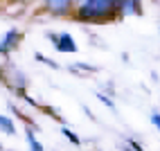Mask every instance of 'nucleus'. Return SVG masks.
Listing matches in <instances>:
<instances>
[{
  "mask_svg": "<svg viewBox=\"0 0 160 151\" xmlns=\"http://www.w3.org/2000/svg\"><path fill=\"white\" fill-rule=\"evenodd\" d=\"M120 3H108V0H88V3H81L77 9V18L79 20H92V23H102L104 18L113 16Z\"/></svg>",
  "mask_w": 160,
  "mask_h": 151,
  "instance_id": "f257e3e1",
  "label": "nucleus"
},
{
  "mask_svg": "<svg viewBox=\"0 0 160 151\" xmlns=\"http://www.w3.org/2000/svg\"><path fill=\"white\" fill-rule=\"evenodd\" d=\"M52 43L57 45L59 52H77V43L72 41L70 34H61V36H52Z\"/></svg>",
  "mask_w": 160,
  "mask_h": 151,
  "instance_id": "f03ea898",
  "label": "nucleus"
},
{
  "mask_svg": "<svg viewBox=\"0 0 160 151\" xmlns=\"http://www.w3.org/2000/svg\"><path fill=\"white\" fill-rule=\"evenodd\" d=\"M18 38H20V34L16 29H9L7 34L2 36V41H0V54H9L12 52V48L18 43Z\"/></svg>",
  "mask_w": 160,
  "mask_h": 151,
  "instance_id": "7ed1b4c3",
  "label": "nucleus"
},
{
  "mask_svg": "<svg viewBox=\"0 0 160 151\" xmlns=\"http://www.w3.org/2000/svg\"><path fill=\"white\" fill-rule=\"evenodd\" d=\"M50 12H54V14H61V12H68L70 9V3H66V0H59V3H50L48 5Z\"/></svg>",
  "mask_w": 160,
  "mask_h": 151,
  "instance_id": "20e7f679",
  "label": "nucleus"
},
{
  "mask_svg": "<svg viewBox=\"0 0 160 151\" xmlns=\"http://www.w3.org/2000/svg\"><path fill=\"white\" fill-rule=\"evenodd\" d=\"M120 9L124 14H133V12H140V7H138V3H120Z\"/></svg>",
  "mask_w": 160,
  "mask_h": 151,
  "instance_id": "39448f33",
  "label": "nucleus"
},
{
  "mask_svg": "<svg viewBox=\"0 0 160 151\" xmlns=\"http://www.w3.org/2000/svg\"><path fill=\"white\" fill-rule=\"evenodd\" d=\"M0 126H2L5 133H14V124H12V120H7L5 115H0Z\"/></svg>",
  "mask_w": 160,
  "mask_h": 151,
  "instance_id": "423d86ee",
  "label": "nucleus"
},
{
  "mask_svg": "<svg viewBox=\"0 0 160 151\" xmlns=\"http://www.w3.org/2000/svg\"><path fill=\"white\" fill-rule=\"evenodd\" d=\"M27 140H29V149L32 151H43V147H41V142H36L34 135H32V131H27Z\"/></svg>",
  "mask_w": 160,
  "mask_h": 151,
  "instance_id": "0eeeda50",
  "label": "nucleus"
},
{
  "mask_svg": "<svg viewBox=\"0 0 160 151\" xmlns=\"http://www.w3.org/2000/svg\"><path fill=\"white\" fill-rule=\"evenodd\" d=\"M63 135H66L68 140H72V142H74V144H81V142H79V138H77V135H74V133L70 131V128H63Z\"/></svg>",
  "mask_w": 160,
  "mask_h": 151,
  "instance_id": "6e6552de",
  "label": "nucleus"
},
{
  "mask_svg": "<svg viewBox=\"0 0 160 151\" xmlns=\"http://www.w3.org/2000/svg\"><path fill=\"white\" fill-rule=\"evenodd\" d=\"M151 120H153V124L158 126V131H160V113H153V115H151Z\"/></svg>",
  "mask_w": 160,
  "mask_h": 151,
  "instance_id": "1a4fd4ad",
  "label": "nucleus"
},
{
  "mask_svg": "<svg viewBox=\"0 0 160 151\" xmlns=\"http://www.w3.org/2000/svg\"><path fill=\"white\" fill-rule=\"evenodd\" d=\"M99 99H102V102H104L106 106H108V108H115V106H113V102L108 99V97H104V95H99Z\"/></svg>",
  "mask_w": 160,
  "mask_h": 151,
  "instance_id": "9d476101",
  "label": "nucleus"
}]
</instances>
